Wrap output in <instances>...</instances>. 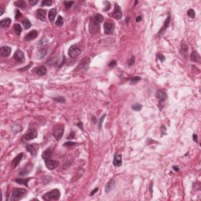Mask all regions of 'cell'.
Here are the masks:
<instances>
[{"label": "cell", "instance_id": "obj_33", "mask_svg": "<svg viewBox=\"0 0 201 201\" xmlns=\"http://www.w3.org/2000/svg\"><path fill=\"white\" fill-rule=\"evenodd\" d=\"M132 109L134 110V111H140L141 109H142V105L141 104H138V103H137V104H134L131 106Z\"/></svg>", "mask_w": 201, "mask_h": 201}, {"label": "cell", "instance_id": "obj_4", "mask_svg": "<svg viewBox=\"0 0 201 201\" xmlns=\"http://www.w3.org/2000/svg\"><path fill=\"white\" fill-rule=\"evenodd\" d=\"M81 53L80 48L76 45H72L68 50V55L72 58H76Z\"/></svg>", "mask_w": 201, "mask_h": 201}, {"label": "cell", "instance_id": "obj_37", "mask_svg": "<svg viewBox=\"0 0 201 201\" xmlns=\"http://www.w3.org/2000/svg\"><path fill=\"white\" fill-rule=\"evenodd\" d=\"M134 61H135V57L134 56H132L130 59L127 61V64H128V65L129 66H131V65H133L134 64Z\"/></svg>", "mask_w": 201, "mask_h": 201}, {"label": "cell", "instance_id": "obj_9", "mask_svg": "<svg viewBox=\"0 0 201 201\" xmlns=\"http://www.w3.org/2000/svg\"><path fill=\"white\" fill-rule=\"evenodd\" d=\"M32 167H33L32 163H28L25 166H23V168L21 170V171H20V173H19V174H20L21 176H26V175H28V174L32 171Z\"/></svg>", "mask_w": 201, "mask_h": 201}, {"label": "cell", "instance_id": "obj_1", "mask_svg": "<svg viewBox=\"0 0 201 201\" xmlns=\"http://www.w3.org/2000/svg\"><path fill=\"white\" fill-rule=\"evenodd\" d=\"M61 193L58 189H53L50 192H48L43 196V200H57L60 199Z\"/></svg>", "mask_w": 201, "mask_h": 201}, {"label": "cell", "instance_id": "obj_12", "mask_svg": "<svg viewBox=\"0 0 201 201\" xmlns=\"http://www.w3.org/2000/svg\"><path fill=\"white\" fill-rule=\"evenodd\" d=\"M11 53V48L9 46H2L0 48V55L3 57H6L8 56H9Z\"/></svg>", "mask_w": 201, "mask_h": 201}, {"label": "cell", "instance_id": "obj_7", "mask_svg": "<svg viewBox=\"0 0 201 201\" xmlns=\"http://www.w3.org/2000/svg\"><path fill=\"white\" fill-rule=\"evenodd\" d=\"M13 58H14V60L19 63H23V62H24V61H25L24 53L22 50H20V49H17L16 52L14 53Z\"/></svg>", "mask_w": 201, "mask_h": 201}, {"label": "cell", "instance_id": "obj_20", "mask_svg": "<svg viewBox=\"0 0 201 201\" xmlns=\"http://www.w3.org/2000/svg\"><path fill=\"white\" fill-rule=\"evenodd\" d=\"M11 24V19L10 18H4L2 20L0 21V26L2 28H7L9 27V24Z\"/></svg>", "mask_w": 201, "mask_h": 201}, {"label": "cell", "instance_id": "obj_51", "mask_svg": "<svg viewBox=\"0 0 201 201\" xmlns=\"http://www.w3.org/2000/svg\"><path fill=\"white\" fill-rule=\"evenodd\" d=\"M77 126H79V127H80V129H82V130H83V126H82V122H79V123H78V124H77Z\"/></svg>", "mask_w": 201, "mask_h": 201}, {"label": "cell", "instance_id": "obj_39", "mask_svg": "<svg viewBox=\"0 0 201 201\" xmlns=\"http://www.w3.org/2000/svg\"><path fill=\"white\" fill-rule=\"evenodd\" d=\"M76 145L75 142H72V141H68V142H65V144H64L63 145L65 146V147H71V146H73V145Z\"/></svg>", "mask_w": 201, "mask_h": 201}, {"label": "cell", "instance_id": "obj_32", "mask_svg": "<svg viewBox=\"0 0 201 201\" xmlns=\"http://www.w3.org/2000/svg\"><path fill=\"white\" fill-rule=\"evenodd\" d=\"M94 20L97 22H98V23H101L103 21V16L101 15V14H96V15L94 17Z\"/></svg>", "mask_w": 201, "mask_h": 201}, {"label": "cell", "instance_id": "obj_8", "mask_svg": "<svg viewBox=\"0 0 201 201\" xmlns=\"http://www.w3.org/2000/svg\"><path fill=\"white\" fill-rule=\"evenodd\" d=\"M112 16L113 17H115L117 20H120L122 17V11L121 7L119 6L118 4H115V7H114V11L113 13H112Z\"/></svg>", "mask_w": 201, "mask_h": 201}, {"label": "cell", "instance_id": "obj_15", "mask_svg": "<svg viewBox=\"0 0 201 201\" xmlns=\"http://www.w3.org/2000/svg\"><path fill=\"white\" fill-rule=\"evenodd\" d=\"M122 156L120 154H115L113 158V165L115 166H120L122 165Z\"/></svg>", "mask_w": 201, "mask_h": 201}, {"label": "cell", "instance_id": "obj_13", "mask_svg": "<svg viewBox=\"0 0 201 201\" xmlns=\"http://www.w3.org/2000/svg\"><path fill=\"white\" fill-rule=\"evenodd\" d=\"M170 16H168L167 17H166V21H165V22H164V24H163V26L162 27V28L160 29V32H158V34H157V36H160L162 35V34L164 33V32L166 30V28H167L169 27V25H170Z\"/></svg>", "mask_w": 201, "mask_h": 201}, {"label": "cell", "instance_id": "obj_35", "mask_svg": "<svg viewBox=\"0 0 201 201\" xmlns=\"http://www.w3.org/2000/svg\"><path fill=\"white\" fill-rule=\"evenodd\" d=\"M187 14H188V16L191 18H194L195 17V11L193 10V9H190L188 10L187 12Z\"/></svg>", "mask_w": 201, "mask_h": 201}, {"label": "cell", "instance_id": "obj_26", "mask_svg": "<svg viewBox=\"0 0 201 201\" xmlns=\"http://www.w3.org/2000/svg\"><path fill=\"white\" fill-rule=\"evenodd\" d=\"M51 150L50 149H46V151H44L42 154V158L44 160H46L48 159H50V156H51Z\"/></svg>", "mask_w": 201, "mask_h": 201}, {"label": "cell", "instance_id": "obj_47", "mask_svg": "<svg viewBox=\"0 0 201 201\" xmlns=\"http://www.w3.org/2000/svg\"><path fill=\"white\" fill-rule=\"evenodd\" d=\"M116 61H111V62L109 64V67L116 66Z\"/></svg>", "mask_w": 201, "mask_h": 201}, {"label": "cell", "instance_id": "obj_31", "mask_svg": "<svg viewBox=\"0 0 201 201\" xmlns=\"http://www.w3.org/2000/svg\"><path fill=\"white\" fill-rule=\"evenodd\" d=\"M22 24H23V25H24V28H25V29H28V28H30V27L32 26V24L31 22L29 21L28 19H25V20H24L22 21Z\"/></svg>", "mask_w": 201, "mask_h": 201}, {"label": "cell", "instance_id": "obj_30", "mask_svg": "<svg viewBox=\"0 0 201 201\" xmlns=\"http://www.w3.org/2000/svg\"><path fill=\"white\" fill-rule=\"evenodd\" d=\"M46 64L48 65H51V66H53V65H56L57 64V59L56 57H53L51 58V59H50L49 61H47Z\"/></svg>", "mask_w": 201, "mask_h": 201}, {"label": "cell", "instance_id": "obj_46", "mask_svg": "<svg viewBox=\"0 0 201 201\" xmlns=\"http://www.w3.org/2000/svg\"><path fill=\"white\" fill-rule=\"evenodd\" d=\"M105 116H106V115L105 114V115H103V116H102V117L101 118V120H100V122H99V128H100V129H101V127L102 122H103V120H104V118H105Z\"/></svg>", "mask_w": 201, "mask_h": 201}, {"label": "cell", "instance_id": "obj_40", "mask_svg": "<svg viewBox=\"0 0 201 201\" xmlns=\"http://www.w3.org/2000/svg\"><path fill=\"white\" fill-rule=\"evenodd\" d=\"M53 100H55L56 101H58V102H65V99L64 98V97H55V98H53Z\"/></svg>", "mask_w": 201, "mask_h": 201}, {"label": "cell", "instance_id": "obj_25", "mask_svg": "<svg viewBox=\"0 0 201 201\" xmlns=\"http://www.w3.org/2000/svg\"><path fill=\"white\" fill-rule=\"evenodd\" d=\"M47 53V50L46 49H40V50H39L38 52H37V57L39 59H42L43 57H45Z\"/></svg>", "mask_w": 201, "mask_h": 201}, {"label": "cell", "instance_id": "obj_22", "mask_svg": "<svg viewBox=\"0 0 201 201\" xmlns=\"http://www.w3.org/2000/svg\"><path fill=\"white\" fill-rule=\"evenodd\" d=\"M191 60L194 62H200V54L197 52V51H193V53H191Z\"/></svg>", "mask_w": 201, "mask_h": 201}, {"label": "cell", "instance_id": "obj_18", "mask_svg": "<svg viewBox=\"0 0 201 201\" xmlns=\"http://www.w3.org/2000/svg\"><path fill=\"white\" fill-rule=\"evenodd\" d=\"M156 97L160 100V103L162 102V101H164L166 99V92L163 91V90H157L156 91Z\"/></svg>", "mask_w": 201, "mask_h": 201}, {"label": "cell", "instance_id": "obj_52", "mask_svg": "<svg viewBox=\"0 0 201 201\" xmlns=\"http://www.w3.org/2000/svg\"><path fill=\"white\" fill-rule=\"evenodd\" d=\"M141 16L137 17V18H136V21H137V22L141 21Z\"/></svg>", "mask_w": 201, "mask_h": 201}, {"label": "cell", "instance_id": "obj_24", "mask_svg": "<svg viewBox=\"0 0 201 201\" xmlns=\"http://www.w3.org/2000/svg\"><path fill=\"white\" fill-rule=\"evenodd\" d=\"M46 72H47V70H46V68L45 66H41L38 68V70L36 72L37 73V75L38 76H45L46 74Z\"/></svg>", "mask_w": 201, "mask_h": 201}, {"label": "cell", "instance_id": "obj_48", "mask_svg": "<svg viewBox=\"0 0 201 201\" xmlns=\"http://www.w3.org/2000/svg\"><path fill=\"white\" fill-rule=\"evenodd\" d=\"M193 141H195V142H198V139H197V134H193Z\"/></svg>", "mask_w": 201, "mask_h": 201}, {"label": "cell", "instance_id": "obj_49", "mask_svg": "<svg viewBox=\"0 0 201 201\" xmlns=\"http://www.w3.org/2000/svg\"><path fill=\"white\" fill-rule=\"evenodd\" d=\"M97 190H98V188H96L95 189H94V190H93L92 192L90 193V196H93V195H94V193H96L97 192Z\"/></svg>", "mask_w": 201, "mask_h": 201}, {"label": "cell", "instance_id": "obj_17", "mask_svg": "<svg viewBox=\"0 0 201 201\" xmlns=\"http://www.w3.org/2000/svg\"><path fill=\"white\" fill-rule=\"evenodd\" d=\"M36 17L39 20L43 21L46 18V10L42 9H39L36 11Z\"/></svg>", "mask_w": 201, "mask_h": 201}, {"label": "cell", "instance_id": "obj_36", "mask_svg": "<svg viewBox=\"0 0 201 201\" xmlns=\"http://www.w3.org/2000/svg\"><path fill=\"white\" fill-rule=\"evenodd\" d=\"M51 4H52V1H50V0H45V1L42 2V6H50Z\"/></svg>", "mask_w": 201, "mask_h": 201}, {"label": "cell", "instance_id": "obj_19", "mask_svg": "<svg viewBox=\"0 0 201 201\" xmlns=\"http://www.w3.org/2000/svg\"><path fill=\"white\" fill-rule=\"evenodd\" d=\"M37 36H38V32L36 30H32L25 36V40H27V41L33 40H35V39L37 37Z\"/></svg>", "mask_w": 201, "mask_h": 201}, {"label": "cell", "instance_id": "obj_23", "mask_svg": "<svg viewBox=\"0 0 201 201\" xmlns=\"http://www.w3.org/2000/svg\"><path fill=\"white\" fill-rule=\"evenodd\" d=\"M57 14V9L55 8L51 9L50 11H49V14H48V17L49 20L50 21H53V20L55 19V16Z\"/></svg>", "mask_w": 201, "mask_h": 201}, {"label": "cell", "instance_id": "obj_5", "mask_svg": "<svg viewBox=\"0 0 201 201\" xmlns=\"http://www.w3.org/2000/svg\"><path fill=\"white\" fill-rule=\"evenodd\" d=\"M37 137V131L35 129H31L28 131V133L23 136L22 140L23 141H28L32 139H35Z\"/></svg>", "mask_w": 201, "mask_h": 201}, {"label": "cell", "instance_id": "obj_45", "mask_svg": "<svg viewBox=\"0 0 201 201\" xmlns=\"http://www.w3.org/2000/svg\"><path fill=\"white\" fill-rule=\"evenodd\" d=\"M29 3H30L32 6H35L36 4L38 3V0H29Z\"/></svg>", "mask_w": 201, "mask_h": 201}, {"label": "cell", "instance_id": "obj_41", "mask_svg": "<svg viewBox=\"0 0 201 201\" xmlns=\"http://www.w3.org/2000/svg\"><path fill=\"white\" fill-rule=\"evenodd\" d=\"M74 3V2H64V4L66 6V8H70L72 6V5Z\"/></svg>", "mask_w": 201, "mask_h": 201}, {"label": "cell", "instance_id": "obj_14", "mask_svg": "<svg viewBox=\"0 0 201 201\" xmlns=\"http://www.w3.org/2000/svg\"><path fill=\"white\" fill-rule=\"evenodd\" d=\"M23 156H24V154L21 153H20V154H18L15 158H14L13 160V161H12V167H13V169H14V168H16L17 166H18V164H19V163H20V162L21 161V160H22V158H23Z\"/></svg>", "mask_w": 201, "mask_h": 201}, {"label": "cell", "instance_id": "obj_43", "mask_svg": "<svg viewBox=\"0 0 201 201\" xmlns=\"http://www.w3.org/2000/svg\"><path fill=\"white\" fill-rule=\"evenodd\" d=\"M188 49H189V47L186 44H182V45H181V50H183L184 52H187Z\"/></svg>", "mask_w": 201, "mask_h": 201}, {"label": "cell", "instance_id": "obj_21", "mask_svg": "<svg viewBox=\"0 0 201 201\" xmlns=\"http://www.w3.org/2000/svg\"><path fill=\"white\" fill-rule=\"evenodd\" d=\"M31 180V178H17L15 180V181L17 183V184H20V185H25L26 187H28V181Z\"/></svg>", "mask_w": 201, "mask_h": 201}, {"label": "cell", "instance_id": "obj_34", "mask_svg": "<svg viewBox=\"0 0 201 201\" xmlns=\"http://www.w3.org/2000/svg\"><path fill=\"white\" fill-rule=\"evenodd\" d=\"M63 23H64V21H63V18L61 16H58L57 19V21H56V25L57 26H61L63 25Z\"/></svg>", "mask_w": 201, "mask_h": 201}, {"label": "cell", "instance_id": "obj_16", "mask_svg": "<svg viewBox=\"0 0 201 201\" xmlns=\"http://www.w3.org/2000/svg\"><path fill=\"white\" fill-rule=\"evenodd\" d=\"M115 186H116V182H115V181L113 179H111L109 182H108V184L106 185V187H105V193H110L112 190H113L114 188H115Z\"/></svg>", "mask_w": 201, "mask_h": 201}, {"label": "cell", "instance_id": "obj_2", "mask_svg": "<svg viewBox=\"0 0 201 201\" xmlns=\"http://www.w3.org/2000/svg\"><path fill=\"white\" fill-rule=\"evenodd\" d=\"M26 193H27V190L25 189L15 188L12 192V200H20L24 197Z\"/></svg>", "mask_w": 201, "mask_h": 201}, {"label": "cell", "instance_id": "obj_29", "mask_svg": "<svg viewBox=\"0 0 201 201\" xmlns=\"http://www.w3.org/2000/svg\"><path fill=\"white\" fill-rule=\"evenodd\" d=\"M14 4H15V6L19 7V8H25L26 7V2L24 1V0H19V1H16L15 2H14Z\"/></svg>", "mask_w": 201, "mask_h": 201}, {"label": "cell", "instance_id": "obj_27", "mask_svg": "<svg viewBox=\"0 0 201 201\" xmlns=\"http://www.w3.org/2000/svg\"><path fill=\"white\" fill-rule=\"evenodd\" d=\"M26 149H27V151L29 153H31V154H32V156H36V151L35 147H34L33 145H28L26 146Z\"/></svg>", "mask_w": 201, "mask_h": 201}, {"label": "cell", "instance_id": "obj_6", "mask_svg": "<svg viewBox=\"0 0 201 201\" xmlns=\"http://www.w3.org/2000/svg\"><path fill=\"white\" fill-rule=\"evenodd\" d=\"M89 29L91 34H96L100 31V23L95 21L94 19H92L90 23V26Z\"/></svg>", "mask_w": 201, "mask_h": 201}, {"label": "cell", "instance_id": "obj_10", "mask_svg": "<svg viewBox=\"0 0 201 201\" xmlns=\"http://www.w3.org/2000/svg\"><path fill=\"white\" fill-rule=\"evenodd\" d=\"M114 29H115L114 24L111 22H106L104 24V30L106 35H112V34H113Z\"/></svg>", "mask_w": 201, "mask_h": 201}, {"label": "cell", "instance_id": "obj_42", "mask_svg": "<svg viewBox=\"0 0 201 201\" xmlns=\"http://www.w3.org/2000/svg\"><path fill=\"white\" fill-rule=\"evenodd\" d=\"M21 17V13L19 11L18 9H16V16H15L16 20H18Z\"/></svg>", "mask_w": 201, "mask_h": 201}, {"label": "cell", "instance_id": "obj_53", "mask_svg": "<svg viewBox=\"0 0 201 201\" xmlns=\"http://www.w3.org/2000/svg\"><path fill=\"white\" fill-rule=\"evenodd\" d=\"M173 169H174V171H178V170H179L178 166H173Z\"/></svg>", "mask_w": 201, "mask_h": 201}, {"label": "cell", "instance_id": "obj_28", "mask_svg": "<svg viewBox=\"0 0 201 201\" xmlns=\"http://www.w3.org/2000/svg\"><path fill=\"white\" fill-rule=\"evenodd\" d=\"M13 29H14V32H16V34L17 36H20L21 33L22 32V28L21 26L19 24H15L13 25Z\"/></svg>", "mask_w": 201, "mask_h": 201}, {"label": "cell", "instance_id": "obj_3", "mask_svg": "<svg viewBox=\"0 0 201 201\" xmlns=\"http://www.w3.org/2000/svg\"><path fill=\"white\" fill-rule=\"evenodd\" d=\"M64 130H65V126L62 124H57L53 128V134L54 138L57 140H60L64 134Z\"/></svg>", "mask_w": 201, "mask_h": 201}, {"label": "cell", "instance_id": "obj_11", "mask_svg": "<svg viewBox=\"0 0 201 201\" xmlns=\"http://www.w3.org/2000/svg\"><path fill=\"white\" fill-rule=\"evenodd\" d=\"M45 163H46V166L49 170L55 169L58 166V164H59V163H58L57 161L51 160V159H48V160H45Z\"/></svg>", "mask_w": 201, "mask_h": 201}, {"label": "cell", "instance_id": "obj_38", "mask_svg": "<svg viewBox=\"0 0 201 201\" xmlns=\"http://www.w3.org/2000/svg\"><path fill=\"white\" fill-rule=\"evenodd\" d=\"M140 80H141V78L138 77V76L133 77V78H132V79L130 80V83H132V84H134V83L138 82Z\"/></svg>", "mask_w": 201, "mask_h": 201}, {"label": "cell", "instance_id": "obj_44", "mask_svg": "<svg viewBox=\"0 0 201 201\" xmlns=\"http://www.w3.org/2000/svg\"><path fill=\"white\" fill-rule=\"evenodd\" d=\"M74 136H75L74 132L72 131V132H71V134L67 137V139H68V140L70 139V140H71V139H72V138H74Z\"/></svg>", "mask_w": 201, "mask_h": 201}, {"label": "cell", "instance_id": "obj_54", "mask_svg": "<svg viewBox=\"0 0 201 201\" xmlns=\"http://www.w3.org/2000/svg\"><path fill=\"white\" fill-rule=\"evenodd\" d=\"M3 13H4V9H2V8L1 7V11H0V15H2Z\"/></svg>", "mask_w": 201, "mask_h": 201}, {"label": "cell", "instance_id": "obj_50", "mask_svg": "<svg viewBox=\"0 0 201 201\" xmlns=\"http://www.w3.org/2000/svg\"><path fill=\"white\" fill-rule=\"evenodd\" d=\"M158 58H160V61H163L165 60V58H164V56L161 55V54H160V55H159Z\"/></svg>", "mask_w": 201, "mask_h": 201}]
</instances>
